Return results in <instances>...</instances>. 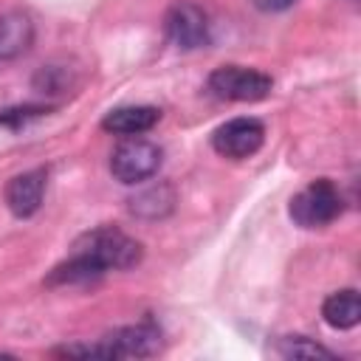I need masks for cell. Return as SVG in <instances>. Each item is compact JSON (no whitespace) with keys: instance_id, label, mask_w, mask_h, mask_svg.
<instances>
[{"instance_id":"obj_12","label":"cell","mask_w":361,"mask_h":361,"mask_svg":"<svg viewBox=\"0 0 361 361\" xmlns=\"http://www.w3.org/2000/svg\"><path fill=\"white\" fill-rule=\"evenodd\" d=\"M169 206H172V195H169L166 186L147 189L144 195L133 197V212L144 214V217H161L164 212H169Z\"/></svg>"},{"instance_id":"obj_3","label":"cell","mask_w":361,"mask_h":361,"mask_svg":"<svg viewBox=\"0 0 361 361\" xmlns=\"http://www.w3.org/2000/svg\"><path fill=\"white\" fill-rule=\"evenodd\" d=\"M290 220L302 228H322L341 214V192L333 180L319 178L290 197Z\"/></svg>"},{"instance_id":"obj_7","label":"cell","mask_w":361,"mask_h":361,"mask_svg":"<svg viewBox=\"0 0 361 361\" xmlns=\"http://www.w3.org/2000/svg\"><path fill=\"white\" fill-rule=\"evenodd\" d=\"M262 141H265V127H262V121H257L251 116L231 118L212 133L214 152H220L226 158H237V161L254 155L262 147Z\"/></svg>"},{"instance_id":"obj_9","label":"cell","mask_w":361,"mask_h":361,"mask_svg":"<svg viewBox=\"0 0 361 361\" xmlns=\"http://www.w3.org/2000/svg\"><path fill=\"white\" fill-rule=\"evenodd\" d=\"M161 118V110L152 104H127V107H116L102 118V130L113 133V135H144L149 133Z\"/></svg>"},{"instance_id":"obj_10","label":"cell","mask_w":361,"mask_h":361,"mask_svg":"<svg viewBox=\"0 0 361 361\" xmlns=\"http://www.w3.org/2000/svg\"><path fill=\"white\" fill-rule=\"evenodd\" d=\"M34 42V23L23 11H8L0 17V62L23 56Z\"/></svg>"},{"instance_id":"obj_2","label":"cell","mask_w":361,"mask_h":361,"mask_svg":"<svg viewBox=\"0 0 361 361\" xmlns=\"http://www.w3.org/2000/svg\"><path fill=\"white\" fill-rule=\"evenodd\" d=\"M161 350V330L149 322L121 327L93 347H65L62 355H96V358H144Z\"/></svg>"},{"instance_id":"obj_6","label":"cell","mask_w":361,"mask_h":361,"mask_svg":"<svg viewBox=\"0 0 361 361\" xmlns=\"http://www.w3.org/2000/svg\"><path fill=\"white\" fill-rule=\"evenodd\" d=\"M164 31H166L169 42L178 45V48H183V51L203 48L212 39L209 17L195 3H175L166 11V17H164Z\"/></svg>"},{"instance_id":"obj_5","label":"cell","mask_w":361,"mask_h":361,"mask_svg":"<svg viewBox=\"0 0 361 361\" xmlns=\"http://www.w3.org/2000/svg\"><path fill=\"white\" fill-rule=\"evenodd\" d=\"M161 166V147L147 138H127L121 141L110 155V172L116 180L133 186L147 178H152Z\"/></svg>"},{"instance_id":"obj_14","label":"cell","mask_w":361,"mask_h":361,"mask_svg":"<svg viewBox=\"0 0 361 361\" xmlns=\"http://www.w3.org/2000/svg\"><path fill=\"white\" fill-rule=\"evenodd\" d=\"M259 11H285V8H290L296 0H251Z\"/></svg>"},{"instance_id":"obj_8","label":"cell","mask_w":361,"mask_h":361,"mask_svg":"<svg viewBox=\"0 0 361 361\" xmlns=\"http://www.w3.org/2000/svg\"><path fill=\"white\" fill-rule=\"evenodd\" d=\"M42 195H45V169H28L8 180L6 206L17 217H31L42 206Z\"/></svg>"},{"instance_id":"obj_11","label":"cell","mask_w":361,"mask_h":361,"mask_svg":"<svg viewBox=\"0 0 361 361\" xmlns=\"http://www.w3.org/2000/svg\"><path fill=\"white\" fill-rule=\"evenodd\" d=\"M322 316L336 330L355 327L361 322V299H358V290L355 288H344V290L330 293L324 299V305H322Z\"/></svg>"},{"instance_id":"obj_1","label":"cell","mask_w":361,"mask_h":361,"mask_svg":"<svg viewBox=\"0 0 361 361\" xmlns=\"http://www.w3.org/2000/svg\"><path fill=\"white\" fill-rule=\"evenodd\" d=\"M141 259V243L127 237L118 228H96L85 234L76 245L73 254L56 265L48 276V285H73V282H90L99 279L104 271H118V268H133Z\"/></svg>"},{"instance_id":"obj_4","label":"cell","mask_w":361,"mask_h":361,"mask_svg":"<svg viewBox=\"0 0 361 361\" xmlns=\"http://www.w3.org/2000/svg\"><path fill=\"white\" fill-rule=\"evenodd\" d=\"M206 87L214 99H223V102H259L271 93L274 82L262 71L243 68V65H223L209 73Z\"/></svg>"},{"instance_id":"obj_13","label":"cell","mask_w":361,"mask_h":361,"mask_svg":"<svg viewBox=\"0 0 361 361\" xmlns=\"http://www.w3.org/2000/svg\"><path fill=\"white\" fill-rule=\"evenodd\" d=\"M279 353H282L285 358H316V355L333 358V353H330L327 347L313 344V341H307L305 336H288V338H282V341H279Z\"/></svg>"}]
</instances>
